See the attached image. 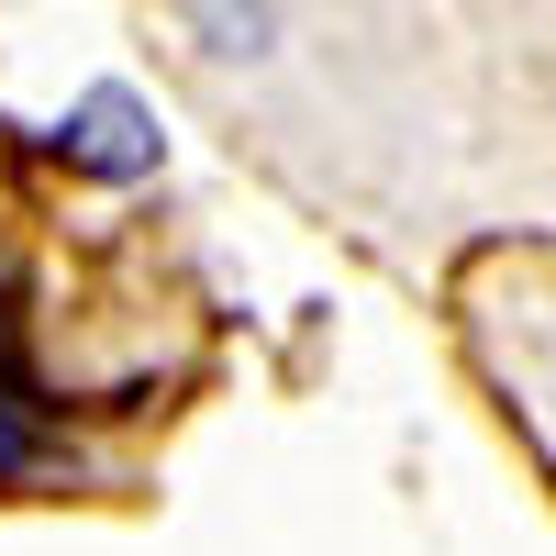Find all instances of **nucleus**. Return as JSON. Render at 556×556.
Returning <instances> with one entry per match:
<instances>
[{"instance_id": "f257e3e1", "label": "nucleus", "mask_w": 556, "mask_h": 556, "mask_svg": "<svg viewBox=\"0 0 556 556\" xmlns=\"http://www.w3.org/2000/svg\"><path fill=\"white\" fill-rule=\"evenodd\" d=\"M456 334H468V367L490 379V412L513 424V445L534 456V479L556 501V267L490 256L456 290Z\"/></svg>"}]
</instances>
